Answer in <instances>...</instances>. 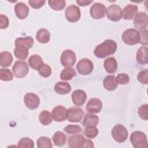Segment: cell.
<instances>
[{
	"instance_id": "46",
	"label": "cell",
	"mask_w": 148,
	"mask_h": 148,
	"mask_svg": "<svg viewBox=\"0 0 148 148\" xmlns=\"http://www.w3.org/2000/svg\"><path fill=\"white\" fill-rule=\"evenodd\" d=\"M92 1L87 0H77L76 3L80 6H86L92 3Z\"/></svg>"
},
{
	"instance_id": "36",
	"label": "cell",
	"mask_w": 148,
	"mask_h": 148,
	"mask_svg": "<svg viewBox=\"0 0 148 148\" xmlns=\"http://www.w3.org/2000/svg\"><path fill=\"white\" fill-rule=\"evenodd\" d=\"M13 78V74L10 70L6 68L0 69V79L2 81H11Z\"/></svg>"
},
{
	"instance_id": "31",
	"label": "cell",
	"mask_w": 148,
	"mask_h": 148,
	"mask_svg": "<svg viewBox=\"0 0 148 148\" xmlns=\"http://www.w3.org/2000/svg\"><path fill=\"white\" fill-rule=\"evenodd\" d=\"M34 45V39L30 36H26L24 38H18L15 40V46L16 45H22L28 49H31Z\"/></svg>"
},
{
	"instance_id": "40",
	"label": "cell",
	"mask_w": 148,
	"mask_h": 148,
	"mask_svg": "<svg viewBox=\"0 0 148 148\" xmlns=\"http://www.w3.org/2000/svg\"><path fill=\"white\" fill-rule=\"evenodd\" d=\"M39 74L43 77H48L51 73V69L50 66L47 64H44L43 66L40 68L39 70H38Z\"/></svg>"
},
{
	"instance_id": "44",
	"label": "cell",
	"mask_w": 148,
	"mask_h": 148,
	"mask_svg": "<svg viewBox=\"0 0 148 148\" xmlns=\"http://www.w3.org/2000/svg\"><path fill=\"white\" fill-rule=\"evenodd\" d=\"M44 0H30L28 1L29 5L34 9H39L45 3Z\"/></svg>"
},
{
	"instance_id": "24",
	"label": "cell",
	"mask_w": 148,
	"mask_h": 148,
	"mask_svg": "<svg viewBox=\"0 0 148 148\" xmlns=\"http://www.w3.org/2000/svg\"><path fill=\"white\" fill-rule=\"evenodd\" d=\"M28 49L22 45H16L14 50L15 57L19 60H25L29 54Z\"/></svg>"
},
{
	"instance_id": "12",
	"label": "cell",
	"mask_w": 148,
	"mask_h": 148,
	"mask_svg": "<svg viewBox=\"0 0 148 148\" xmlns=\"http://www.w3.org/2000/svg\"><path fill=\"white\" fill-rule=\"evenodd\" d=\"M83 111L79 107H72L67 110V119L72 123L80 122L83 117Z\"/></svg>"
},
{
	"instance_id": "1",
	"label": "cell",
	"mask_w": 148,
	"mask_h": 148,
	"mask_svg": "<svg viewBox=\"0 0 148 148\" xmlns=\"http://www.w3.org/2000/svg\"><path fill=\"white\" fill-rule=\"evenodd\" d=\"M117 43L115 41L112 39H107L96 46L94 50V54L98 58H103L114 54L117 50Z\"/></svg>"
},
{
	"instance_id": "28",
	"label": "cell",
	"mask_w": 148,
	"mask_h": 148,
	"mask_svg": "<svg viewBox=\"0 0 148 148\" xmlns=\"http://www.w3.org/2000/svg\"><path fill=\"white\" fill-rule=\"evenodd\" d=\"M50 33L49 31L45 28L40 29L36 34V40L40 43H47L50 40Z\"/></svg>"
},
{
	"instance_id": "23",
	"label": "cell",
	"mask_w": 148,
	"mask_h": 148,
	"mask_svg": "<svg viewBox=\"0 0 148 148\" xmlns=\"http://www.w3.org/2000/svg\"><path fill=\"white\" fill-rule=\"evenodd\" d=\"M54 91L58 94L65 95L71 91V87L67 82H58L54 86Z\"/></svg>"
},
{
	"instance_id": "5",
	"label": "cell",
	"mask_w": 148,
	"mask_h": 148,
	"mask_svg": "<svg viewBox=\"0 0 148 148\" xmlns=\"http://www.w3.org/2000/svg\"><path fill=\"white\" fill-rule=\"evenodd\" d=\"M76 69L79 74L82 75H90L93 71L94 65L92 61L88 58L81 59L76 65Z\"/></svg>"
},
{
	"instance_id": "30",
	"label": "cell",
	"mask_w": 148,
	"mask_h": 148,
	"mask_svg": "<svg viewBox=\"0 0 148 148\" xmlns=\"http://www.w3.org/2000/svg\"><path fill=\"white\" fill-rule=\"evenodd\" d=\"M76 71L72 67H66L64 68L61 72L60 78L64 81L71 80L74 76H76Z\"/></svg>"
},
{
	"instance_id": "6",
	"label": "cell",
	"mask_w": 148,
	"mask_h": 148,
	"mask_svg": "<svg viewBox=\"0 0 148 148\" xmlns=\"http://www.w3.org/2000/svg\"><path fill=\"white\" fill-rule=\"evenodd\" d=\"M14 75L17 78H23L28 73L29 68L27 64L22 61H16L12 66Z\"/></svg>"
},
{
	"instance_id": "33",
	"label": "cell",
	"mask_w": 148,
	"mask_h": 148,
	"mask_svg": "<svg viewBox=\"0 0 148 148\" xmlns=\"http://www.w3.org/2000/svg\"><path fill=\"white\" fill-rule=\"evenodd\" d=\"M48 3L49 6L54 10H61L66 5V2L64 0H49Z\"/></svg>"
},
{
	"instance_id": "27",
	"label": "cell",
	"mask_w": 148,
	"mask_h": 148,
	"mask_svg": "<svg viewBox=\"0 0 148 148\" xmlns=\"http://www.w3.org/2000/svg\"><path fill=\"white\" fill-rule=\"evenodd\" d=\"M99 121V117L92 114H87L84 117L82 125L84 127L96 126Z\"/></svg>"
},
{
	"instance_id": "7",
	"label": "cell",
	"mask_w": 148,
	"mask_h": 148,
	"mask_svg": "<svg viewBox=\"0 0 148 148\" xmlns=\"http://www.w3.org/2000/svg\"><path fill=\"white\" fill-rule=\"evenodd\" d=\"M76 60L75 53L72 50H64L61 56V63L64 67H72L74 65Z\"/></svg>"
},
{
	"instance_id": "3",
	"label": "cell",
	"mask_w": 148,
	"mask_h": 148,
	"mask_svg": "<svg viewBox=\"0 0 148 148\" xmlns=\"http://www.w3.org/2000/svg\"><path fill=\"white\" fill-rule=\"evenodd\" d=\"M121 38L125 44L128 45H135L139 42V32L133 28L126 29L123 33Z\"/></svg>"
},
{
	"instance_id": "34",
	"label": "cell",
	"mask_w": 148,
	"mask_h": 148,
	"mask_svg": "<svg viewBox=\"0 0 148 148\" xmlns=\"http://www.w3.org/2000/svg\"><path fill=\"white\" fill-rule=\"evenodd\" d=\"M37 147L38 148H51L53 147L50 139L46 136H40L37 140Z\"/></svg>"
},
{
	"instance_id": "18",
	"label": "cell",
	"mask_w": 148,
	"mask_h": 148,
	"mask_svg": "<svg viewBox=\"0 0 148 148\" xmlns=\"http://www.w3.org/2000/svg\"><path fill=\"white\" fill-rule=\"evenodd\" d=\"M14 12L17 17L23 20L28 16L29 13V8L25 3L20 2L16 4L14 6Z\"/></svg>"
},
{
	"instance_id": "25",
	"label": "cell",
	"mask_w": 148,
	"mask_h": 148,
	"mask_svg": "<svg viewBox=\"0 0 148 148\" xmlns=\"http://www.w3.org/2000/svg\"><path fill=\"white\" fill-rule=\"evenodd\" d=\"M103 66L108 73H113L117 71V62L114 57H109L104 61Z\"/></svg>"
},
{
	"instance_id": "16",
	"label": "cell",
	"mask_w": 148,
	"mask_h": 148,
	"mask_svg": "<svg viewBox=\"0 0 148 148\" xmlns=\"http://www.w3.org/2000/svg\"><path fill=\"white\" fill-rule=\"evenodd\" d=\"M102 108V103L98 98L90 99L87 105L86 110L88 112L91 113H98Z\"/></svg>"
},
{
	"instance_id": "15",
	"label": "cell",
	"mask_w": 148,
	"mask_h": 148,
	"mask_svg": "<svg viewBox=\"0 0 148 148\" xmlns=\"http://www.w3.org/2000/svg\"><path fill=\"white\" fill-rule=\"evenodd\" d=\"M67 109L62 105H57L52 110V116L56 121L62 122L67 119Z\"/></svg>"
},
{
	"instance_id": "11",
	"label": "cell",
	"mask_w": 148,
	"mask_h": 148,
	"mask_svg": "<svg viewBox=\"0 0 148 148\" xmlns=\"http://www.w3.org/2000/svg\"><path fill=\"white\" fill-rule=\"evenodd\" d=\"M133 22L134 27L140 31L146 29L148 24V17L147 14L142 12L137 13L134 17Z\"/></svg>"
},
{
	"instance_id": "45",
	"label": "cell",
	"mask_w": 148,
	"mask_h": 148,
	"mask_svg": "<svg viewBox=\"0 0 148 148\" xmlns=\"http://www.w3.org/2000/svg\"><path fill=\"white\" fill-rule=\"evenodd\" d=\"M9 24L8 18L6 16L1 14L0 15V28L1 29H6L9 26Z\"/></svg>"
},
{
	"instance_id": "29",
	"label": "cell",
	"mask_w": 148,
	"mask_h": 148,
	"mask_svg": "<svg viewBox=\"0 0 148 148\" xmlns=\"http://www.w3.org/2000/svg\"><path fill=\"white\" fill-rule=\"evenodd\" d=\"M52 114L46 110H42L39 116V120L40 123L43 125H48L51 123L53 121Z\"/></svg>"
},
{
	"instance_id": "4",
	"label": "cell",
	"mask_w": 148,
	"mask_h": 148,
	"mask_svg": "<svg viewBox=\"0 0 148 148\" xmlns=\"http://www.w3.org/2000/svg\"><path fill=\"white\" fill-rule=\"evenodd\" d=\"M127 128L121 124H116L112 130V136L114 140L119 143H123L128 137Z\"/></svg>"
},
{
	"instance_id": "20",
	"label": "cell",
	"mask_w": 148,
	"mask_h": 148,
	"mask_svg": "<svg viewBox=\"0 0 148 148\" xmlns=\"http://www.w3.org/2000/svg\"><path fill=\"white\" fill-rule=\"evenodd\" d=\"M103 85L104 88L106 90L112 91L117 88L118 86V83L114 76L108 75L103 79Z\"/></svg>"
},
{
	"instance_id": "2",
	"label": "cell",
	"mask_w": 148,
	"mask_h": 148,
	"mask_svg": "<svg viewBox=\"0 0 148 148\" xmlns=\"http://www.w3.org/2000/svg\"><path fill=\"white\" fill-rule=\"evenodd\" d=\"M130 141L135 148H147V140L146 135L141 131L133 132L130 136Z\"/></svg>"
},
{
	"instance_id": "32",
	"label": "cell",
	"mask_w": 148,
	"mask_h": 148,
	"mask_svg": "<svg viewBox=\"0 0 148 148\" xmlns=\"http://www.w3.org/2000/svg\"><path fill=\"white\" fill-rule=\"evenodd\" d=\"M53 140L56 146L61 147L66 142V136L63 132L57 131L53 136Z\"/></svg>"
},
{
	"instance_id": "37",
	"label": "cell",
	"mask_w": 148,
	"mask_h": 148,
	"mask_svg": "<svg viewBox=\"0 0 148 148\" xmlns=\"http://www.w3.org/2000/svg\"><path fill=\"white\" fill-rule=\"evenodd\" d=\"M98 130L96 126H89L86 127L84 130V135L88 138H94L98 134Z\"/></svg>"
},
{
	"instance_id": "47",
	"label": "cell",
	"mask_w": 148,
	"mask_h": 148,
	"mask_svg": "<svg viewBox=\"0 0 148 148\" xmlns=\"http://www.w3.org/2000/svg\"><path fill=\"white\" fill-rule=\"evenodd\" d=\"M84 147H94L93 142L89 139H87L86 140V143Z\"/></svg>"
},
{
	"instance_id": "38",
	"label": "cell",
	"mask_w": 148,
	"mask_h": 148,
	"mask_svg": "<svg viewBox=\"0 0 148 148\" xmlns=\"http://www.w3.org/2000/svg\"><path fill=\"white\" fill-rule=\"evenodd\" d=\"M148 105L147 103L142 104L138 109V114L139 117L144 120H147L148 119Z\"/></svg>"
},
{
	"instance_id": "9",
	"label": "cell",
	"mask_w": 148,
	"mask_h": 148,
	"mask_svg": "<svg viewBox=\"0 0 148 148\" xmlns=\"http://www.w3.org/2000/svg\"><path fill=\"white\" fill-rule=\"evenodd\" d=\"M106 7L99 2L94 3L90 8V16L94 19H101L104 17L106 14Z\"/></svg>"
},
{
	"instance_id": "17",
	"label": "cell",
	"mask_w": 148,
	"mask_h": 148,
	"mask_svg": "<svg viewBox=\"0 0 148 148\" xmlns=\"http://www.w3.org/2000/svg\"><path fill=\"white\" fill-rule=\"evenodd\" d=\"M73 104L77 106L83 105L87 99L86 92L82 90H76L74 91L71 95Z\"/></svg>"
},
{
	"instance_id": "35",
	"label": "cell",
	"mask_w": 148,
	"mask_h": 148,
	"mask_svg": "<svg viewBox=\"0 0 148 148\" xmlns=\"http://www.w3.org/2000/svg\"><path fill=\"white\" fill-rule=\"evenodd\" d=\"M17 146L18 147H26V148H33L34 147V141L29 138L24 137L22 138L18 142Z\"/></svg>"
},
{
	"instance_id": "13",
	"label": "cell",
	"mask_w": 148,
	"mask_h": 148,
	"mask_svg": "<svg viewBox=\"0 0 148 148\" xmlns=\"http://www.w3.org/2000/svg\"><path fill=\"white\" fill-rule=\"evenodd\" d=\"M24 101L25 106L31 110H34L38 108L40 104L39 97L32 92H28L24 95Z\"/></svg>"
},
{
	"instance_id": "14",
	"label": "cell",
	"mask_w": 148,
	"mask_h": 148,
	"mask_svg": "<svg viewBox=\"0 0 148 148\" xmlns=\"http://www.w3.org/2000/svg\"><path fill=\"white\" fill-rule=\"evenodd\" d=\"M86 140V139L83 135L74 134L68 138V146L71 148L84 147Z\"/></svg>"
},
{
	"instance_id": "8",
	"label": "cell",
	"mask_w": 148,
	"mask_h": 148,
	"mask_svg": "<svg viewBox=\"0 0 148 148\" xmlns=\"http://www.w3.org/2000/svg\"><path fill=\"white\" fill-rule=\"evenodd\" d=\"M66 20L71 23H75L79 20L81 17L80 10L77 6L72 5L67 7L65 12Z\"/></svg>"
},
{
	"instance_id": "42",
	"label": "cell",
	"mask_w": 148,
	"mask_h": 148,
	"mask_svg": "<svg viewBox=\"0 0 148 148\" xmlns=\"http://www.w3.org/2000/svg\"><path fill=\"white\" fill-rule=\"evenodd\" d=\"M116 79L118 84H122V85L128 83L130 81V77L128 75L124 73L118 74L116 77Z\"/></svg>"
},
{
	"instance_id": "22",
	"label": "cell",
	"mask_w": 148,
	"mask_h": 148,
	"mask_svg": "<svg viewBox=\"0 0 148 148\" xmlns=\"http://www.w3.org/2000/svg\"><path fill=\"white\" fill-rule=\"evenodd\" d=\"M28 64L35 70H39L44 64L42 58L37 54H33L28 59Z\"/></svg>"
},
{
	"instance_id": "39",
	"label": "cell",
	"mask_w": 148,
	"mask_h": 148,
	"mask_svg": "<svg viewBox=\"0 0 148 148\" xmlns=\"http://www.w3.org/2000/svg\"><path fill=\"white\" fill-rule=\"evenodd\" d=\"M64 131L68 134H73L80 132L82 131V129L79 125L69 124L64 128Z\"/></svg>"
},
{
	"instance_id": "19",
	"label": "cell",
	"mask_w": 148,
	"mask_h": 148,
	"mask_svg": "<svg viewBox=\"0 0 148 148\" xmlns=\"http://www.w3.org/2000/svg\"><path fill=\"white\" fill-rule=\"evenodd\" d=\"M138 6L133 4L125 6L122 11V17L124 20H129L132 19L138 13Z\"/></svg>"
},
{
	"instance_id": "26",
	"label": "cell",
	"mask_w": 148,
	"mask_h": 148,
	"mask_svg": "<svg viewBox=\"0 0 148 148\" xmlns=\"http://www.w3.org/2000/svg\"><path fill=\"white\" fill-rule=\"evenodd\" d=\"M13 62V57L10 53L4 51L0 53V65L2 67H8Z\"/></svg>"
},
{
	"instance_id": "10",
	"label": "cell",
	"mask_w": 148,
	"mask_h": 148,
	"mask_svg": "<svg viewBox=\"0 0 148 148\" xmlns=\"http://www.w3.org/2000/svg\"><path fill=\"white\" fill-rule=\"evenodd\" d=\"M106 14L109 20L112 21H118L122 17V10L119 6L113 4L106 9Z\"/></svg>"
},
{
	"instance_id": "41",
	"label": "cell",
	"mask_w": 148,
	"mask_h": 148,
	"mask_svg": "<svg viewBox=\"0 0 148 148\" xmlns=\"http://www.w3.org/2000/svg\"><path fill=\"white\" fill-rule=\"evenodd\" d=\"M138 80L143 84H147L148 83V70L145 69L141 71L137 76Z\"/></svg>"
},
{
	"instance_id": "43",
	"label": "cell",
	"mask_w": 148,
	"mask_h": 148,
	"mask_svg": "<svg viewBox=\"0 0 148 148\" xmlns=\"http://www.w3.org/2000/svg\"><path fill=\"white\" fill-rule=\"evenodd\" d=\"M148 31L147 29H145L143 31H140L139 32L140 34V39L139 43L143 45H147L148 44Z\"/></svg>"
},
{
	"instance_id": "21",
	"label": "cell",
	"mask_w": 148,
	"mask_h": 148,
	"mask_svg": "<svg viewBox=\"0 0 148 148\" xmlns=\"http://www.w3.org/2000/svg\"><path fill=\"white\" fill-rule=\"evenodd\" d=\"M147 51L148 49L146 46L141 47L137 50L136 59L138 64L142 65L147 64Z\"/></svg>"
}]
</instances>
